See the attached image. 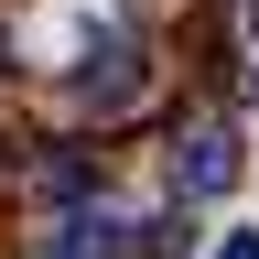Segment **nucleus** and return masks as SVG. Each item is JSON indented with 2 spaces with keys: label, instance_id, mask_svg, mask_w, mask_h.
I'll return each mask as SVG.
<instances>
[{
  "label": "nucleus",
  "instance_id": "3",
  "mask_svg": "<svg viewBox=\"0 0 259 259\" xmlns=\"http://www.w3.org/2000/svg\"><path fill=\"white\" fill-rule=\"evenodd\" d=\"M119 248H130L119 216H65L54 238H44V259H119Z\"/></svg>",
  "mask_w": 259,
  "mask_h": 259
},
{
  "label": "nucleus",
  "instance_id": "2",
  "mask_svg": "<svg viewBox=\"0 0 259 259\" xmlns=\"http://www.w3.org/2000/svg\"><path fill=\"white\" fill-rule=\"evenodd\" d=\"M76 97H87V108H130V97H141V54H130V44H108V54H87V76H76Z\"/></svg>",
  "mask_w": 259,
  "mask_h": 259
},
{
  "label": "nucleus",
  "instance_id": "4",
  "mask_svg": "<svg viewBox=\"0 0 259 259\" xmlns=\"http://www.w3.org/2000/svg\"><path fill=\"white\" fill-rule=\"evenodd\" d=\"M216 259H259V238H216Z\"/></svg>",
  "mask_w": 259,
  "mask_h": 259
},
{
  "label": "nucleus",
  "instance_id": "5",
  "mask_svg": "<svg viewBox=\"0 0 259 259\" xmlns=\"http://www.w3.org/2000/svg\"><path fill=\"white\" fill-rule=\"evenodd\" d=\"M248 44H259V0H248Z\"/></svg>",
  "mask_w": 259,
  "mask_h": 259
},
{
  "label": "nucleus",
  "instance_id": "1",
  "mask_svg": "<svg viewBox=\"0 0 259 259\" xmlns=\"http://www.w3.org/2000/svg\"><path fill=\"white\" fill-rule=\"evenodd\" d=\"M227 184H238V130L227 119L173 130V194H227Z\"/></svg>",
  "mask_w": 259,
  "mask_h": 259
}]
</instances>
